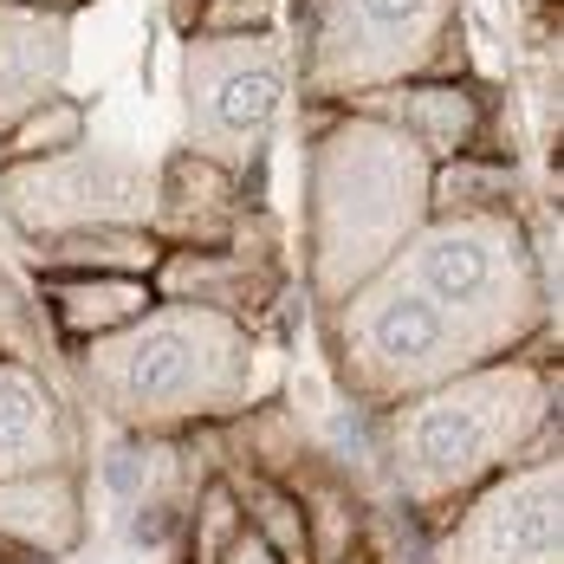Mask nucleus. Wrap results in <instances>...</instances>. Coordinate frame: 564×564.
I'll list each match as a JSON object with an SVG mask.
<instances>
[{
    "label": "nucleus",
    "mask_w": 564,
    "mask_h": 564,
    "mask_svg": "<svg viewBox=\"0 0 564 564\" xmlns=\"http://www.w3.org/2000/svg\"><path fill=\"white\" fill-rule=\"evenodd\" d=\"M33 467H78V422L40 364L0 357V474Z\"/></svg>",
    "instance_id": "4468645a"
},
{
    "label": "nucleus",
    "mask_w": 564,
    "mask_h": 564,
    "mask_svg": "<svg viewBox=\"0 0 564 564\" xmlns=\"http://www.w3.org/2000/svg\"><path fill=\"white\" fill-rule=\"evenodd\" d=\"M429 564H564V460L525 454L435 525Z\"/></svg>",
    "instance_id": "6e6552de"
},
{
    "label": "nucleus",
    "mask_w": 564,
    "mask_h": 564,
    "mask_svg": "<svg viewBox=\"0 0 564 564\" xmlns=\"http://www.w3.org/2000/svg\"><path fill=\"white\" fill-rule=\"evenodd\" d=\"M91 137V111L78 105V98H40L26 117H13L7 130H0V170L7 163H40V156H58V150H72V143H85Z\"/></svg>",
    "instance_id": "aec40b11"
},
{
    "label": "nucleus",
    "mask_w": 564,
    "mask_h": 564,
    "mask_svg": "<svg viewBox=\"0 0 564 564\" xmlns=\"http://www.w3.org/2000/svg\"><path fill=\"white\" fill-rule=\"evenodd\" d=\"M91 539L85 507V474L78 467H33V474H0V545L20 558H72Z\"/></svg>",
    "instance_id": "ddd939ff"
},
{
    "label": "nucleus",
    "mask_w": 564,
    "mask_h": 564,
    "mask_svg": "<svg viewBox=\"0 0 564 564\" xmlns=\"http://www.w3.org/2000/svg\"><path fill=\"white\" fill-rule=\"evenodd\" d=\"M215 474L234 487L247 532H253L273 558H280V564H312V545H305V512H299L292 480L267 474V467H247V460H215Z\"/></svg>",
    "instance_id": "a211bd4d"
},
{
    "label": "nucleus",
    "mask_w": 564,
    "mask_h": 564,
    "mask_svg": "<svg viewBox=\"0 0 564 564\" xmlns=\"http://www.w3.org/2000/svg\"><path fill=\"white\" fill-rule=\"evenodd\" d=\"M364 111H377L383 123H395L429 163H448V156H467V150H494V91L467 72H448V78H402L390 91H370Z\"/></svg>",
    "instance_id": "9d476101"
},
{
    "label": "nucleus",
    "mask_w": 564,
    "mask_h": 564,
    "mask_svg": "<svg viewBox=\"0 0 564 564\" xmlns=\"http://www.w3.org/2000/svg\"><path fill=\"white\" fill-rule=\"evenodd\" d=\"M280 0H195L188 33H273Z\"/></svg>",
    "instance_id": "4be33fe9"
},
{
    "label": "nucleus",
    "mask_w": 564,
    "mask_h": 564,
    "mask_svg": "<svg viewBox=\"0 0 564 564\" xmlns=\"http://www.w3.org/2000/svg\"><path fill=\"white\" fill-rule=\"evenodd\" d=\"M40 344H53L40 299L13 280L7 267H0V350H7V357H26V364H40Z\"/></svg>",
    "instance_id": "412c9836"
},
{
    "label": "nucleus",
    "mask_w": 564,
    "mask_h": 564,
    "mask_svg": "<svg viewBox=\"0 0 564 564\" xmlns=\"http://www.w3.org/2000/svg\"><path fill=\"white\" fill-rule=\"evenodd\" d=\"M325 318V344H332V370L338 390L357 409H390L402 395H422L448 383L454 370L487 364L474 357V344L454 332V318L395 267L370 273L357 292H344L338 305L318 312Z\"/></svg>",
    "instance_id": "423d86ee"
},
{
    "label": "nucleus",
    "mask_w": 564,
    "mask_h": 564,
    "mask_svg": "<svg viewBox=\"0 0 564 564\" xmlns=\"http://www.w3.org/2000/svg\"><path fill=\"white\" fill-rule=\"evenodd\" d=\"M285 85H292V46L280 33H188L182 40L188 150L215 156L234 175H260L285 111Z\"/></svg>",
    "instance_id": "0eeeda50"
},
{
    "label": "nucleus",
    "mask_w": 564,
    "mask_h": 564,
    "mask_svg": "<svg viewBox=\"0 0 564 564\" xmlns=\"http://www.w3.org/2000/svg\"><path fill=\"white\" fill-rule=\"evenodd\" d=\"M448 72H467L460 0H305L299 85L312 111Z\"/></svg>",
    "instance_id": "39448f33"
},
{
    "label": "nucleus",
    "mask_w": 564,
    "mask_h": 564,
    "mask_svg": "<svg viewBox=\"0 0 564 564\" xmlns=\"http://www.w3.org/2000/svg\"><path fill=\"white\" fill-rule=\"evenodd\" d=\"M72 65V13L7 7L0 0V130L53 98Z\"/></svg>",
    "instance_id": "2eb2a0df"
},
{
    "label": "nucleus",
    "mask_w": 564,
    "mask_h": 564,
    "mask_svg": "<svg viewBox=\"0 0 564 564\" xmlns=\"http://www.w3.org/2000/svg\"><path fill=\"white\" fill-rule=\"evenodd\" d=\"M33 299L46 312L53 344L72 350V344L111 338L137 312H150L156 305V285L143 280V273H40Z\"/></svg>",
    "instance_id": "dca6fc26"
},
{
    "label": "nucleus",
    "mask_w": 564,
    "mask_h": 564,
    "mask_svg": "<svg viewBox=\"0 0 564 564\" xmlns=\"http://www.w3.org/2000/svg\"><path fill=\"white\" fill-rule=\"evenodd\" d=\"M390 267L448 312L474 357H507L552 338V267L525 227V208L429 215Z\"/></svg>",
    "instance_id": "20e7f679"
},
{
    "label": "nucleus",
    "mask_w": 564,
    "mask_h": 564,
    "mask_svg": "<svg viewBox=\"0 0 564 564\" xmlns=\"http://www.w3.org/2000/svg\"><path fill=\"white\" fill-rule=\"evenodd\" d=\"M7 7H46V13H72V7H85V0H7Z\"/></svg>",
    "instance_id": "b1692460"
},
{
    "label": "nucleus",
    "mask_w": 564,
    "mask_h": 564,
    "mask_svg": "<svg viewBox=\"0 0 564 564\" xmlns=\"http://www.w3.org/2000/svg\"><path fill=\"white\" fill-rule=\"evenodd\" d=\"M150 285H156V299L215 305V312L260 332L267 312L285 299V260H260L247 247H163Z\"/></svg>",
    "instance_id": "f8f14e48"
},
{
    "label": "nucleus",
    "mask_w": 564,
    "mask_h": 564,
    "mask_svg": "<svg viewBox=\"0 0 564 564\" xmlns=\"http://www.w3.org/2000/svg\"><path fill=\"white\" fill-rule=\"evenodd\" d=\"M150 202H156V175L137 170L117 150H91L72 143L40 163H7L0 170V215L20 240L40 234H65V227H150Z\"/></svg>",
    "instance_id": "1a4fd4ad"
},
{
    "label": "nucleus",
    "mask_w": 564,
    "mask_h": 564,
    "mask_svg": "<svg viewBox=\"0 0 564 564\" xmlns=\"http://www.w3.org/2000/svg\"><path fill=\"white\" fill-rule=\"evenodd\" d=\"M253 344L260 332L215 305L156 299L123 332L72 344V377L130 435H202L253 409Z\"/></svg>",
    "instance_id": "f03ea898"
},
{
    "label": "nucleus",
    "mask_w": 564,
    "mask_h": 564,
    "mask_svg": "<svg viewBox=\"0 0 564 564\" xmlns=\"http://www.w3.org/2000/svg\"><path fill=\"white\" fill-rule=\"evenodd\" d=\"M429 156L364 105H318L305 150V292L338 305L429 221Z\"/></svg>",
    "instance_id": "7ed1b4c3"
},
{
    "label": "nucleus",
    "mask_w": 564,
    "mask_h": 564,
    "mask_svg": "<svg viewBox=\"0 0 564 564\" xmlns=\"http://www.w3.org/2000/svg\"><path fill=\"white\" fill-rule=\"evenodd\" d=\"M26 253H33V267L40 273H156V260H163V240L150 234V227H65V234H40V240H26Z\"/></svg>",
    "instance_id": "f3484780"
},
{
    "label": "nucleus",
    "mask_w": 564,
    "mask_h": 564,
    "mask_svg": "<svg viewBox=\"0 0 564 564\" xmlns=\"http://www.w3.org/2000/svg\"><path fill=\"white\" fill-rule=\"evenodd\" d=\"M260 202V188L247 175L221 170L202 150H175L156 170V202H150V234L163 247H227L240 215Z\"/></svg>",
    "instance_id": "9b49d317"
},
{
    "label": "nucleus",
    "mask_w": 564,
    "mask_h": 564,
    "mask_svg": "<svg viewBox=\"0 0 564 564\" xmlns=\"http://www.w3.org/2000/svg\"><path fill=\"white\" fill-rule=\"evenodd\" d=\"M377 415V467L402 512L442 525L480 480L525 454L558 448V357L552 338L454 370Z\"/></svg>",
    "instance_id": "f257e3e1"
},
{
    "label": "nucleus",
    "mask_w": 564,
    "mask_h": 564,
    "mask_svg": "<svg viewBox=\"0 0 564 564\" xmlns=\"http://www.w3.org/2000/svg\"><path fill=\"white\" fill-rule=\"evenodd\" d=\"M0 564H46V558H20V552H7V545H0Z\"/></svg>",
    "instance_id": "393cba45"
},
{
    "label": "nucleus",
    "mask_w": 564,
    "mask_h": 564,
    "mask_svg": "<svg viewBox=\"0 0 564 564\" xmlns=\"http://www.w3.org/2000/svg\"><path fill=\"white\" fill-rule=\"evenodd\" d=\"M221 564H280V558H273V552H267V545H260V539L240 525V539H234V545L221 552Z\"/></svg>",
    "instance_id": "5701e85b"
},
{
    "label": "nucleus",
    "mask_w": 564,
    "mask_h": 564,
    "mask_svg": "<svg viewBox=\"0 0 564 564\" xmlns=\"http://www.w3.org/2000/svg\"><path fill=\"white\" fill-rule=\"evenodd\" d=\"M494 208H519L512 156L467 150V156H448L429 170V215H494Z\"/></svg>",
    "instance_id": "6ab92c4d"
}]
</instances>
